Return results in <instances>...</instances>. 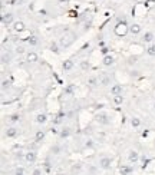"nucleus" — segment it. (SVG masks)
<instances>
[{"mask_svg": "<svg viewBox=\"0 0 155 175\" xmlns=\"http://www.w3.org/2000/svg\"><path fill=\"white\" fill-rule=\"evenodd\" d=\"M73 42H75V36L73 35H65V36L60 37V46L62 47H69Z\"/></svg>", "mask_w": 155, "mask_h": 175, "instance_id": "obj_1", "label": "nucleus"}, {"mask_svg": "<svg viewBox=\"0 0 155 175\" xmlns=\"http://www.w3.org/2000/svg\"><path fill=\"white\" fill-rule=\"evenodd\" d=\"M36 159H38L36 151H28V152L25 154V161H26L28 164H35Z\"/></svg>", "mask_w": 155, "mask_h": 175, "instance_id": "obj_2", "label": "nucleus"}, {"mask_svg": "<svg viewBox=\"0 0 155 175\" xmlns=\"http://www.w3.org/2000/svg\"><path fill=\"white\" fill-rule=\"evenodd\" d=\"M111 165H112V159H111V158L103 156V158H101V159H99V166H101L102 169H109V168H111Z\"/></svg>", "mask_w": 155, "mask_h": 175, "instance_id": "obj_3", "label": "nucleus"}, {"mask_svg": "<svg viewBox=\"0 0 155 175\" xmlns=\"http://www.w3.org/2000/svg\"><path fill=\"white\" fill-rule=\"evenodd\" d=\"M122 92H123V88H122L119 83H115V85H112V86H111V95H112V96L122 95Z\"/></svg>", "mask_w": 155, "mask_h": 175, "instance_id": "obj_4", "label": "nucleus"}, {"mask_svg": "<svg viewBox=\"0 0 155 175\" xmlns=\"http://www.w3.org/2000/svg\"><path fill=\"white\" fill-rule=\"evenodd\" d=\"M128 29H129V33L134 35V36H138V35H141V32H142V27H141V25H138V23H132Z\"/></svg>", "mask_w": 155, "mask_h": 175, "instance_id": "obj_5", "label": "nucleus"}, {"mask_svg": "<svg viewBox=\"0 0 155 175\" xmlns=\"http://www.w3.org/2000/svg\"><path fill=\"white\" fill-rule=\"evenodd\" d=\"M128 161H129L131 164H135V162H138V161H139V154H138V151H135V149H131V151L128 152Z\"/></svg>", "mask_w": 155, "mask_h": 175, "instance_id": "obj_6", "label": "nucleus"}, {"mask_svg": "<svg viewBox=\"0 0 155 175\" xmlns=\"http://www.w3.org/2000/svg\"><path fill=\"white\" fill-rule=\"evenodd\" d=\"M73 67H75V62H73L72 59H66V60L62 63V69H63L65 72H70Z\"/></svg>", "mask_w": 155, "mask_h": 175, "instance_id": "obj_7", "label": "nucleus"}, {"mask_svg": "<svg viewBox=\"0 0 155 175\" xmlns=\"http://www.w3.org/2000/svg\"><path fill=\"white\" fill-rule=\"evenodd\" d=\"M17 129L15 128V126H9L7 129H6V132H5V136L6 138H16L17 136Z\"/></svg>", "mask_w": 155, "mask_h": 175, "instance_id": "obj_8", "label": "nucleus"}, {"mask_svg": "<svg viewBox=\"0 0 155 175\" xmlns=\"http://www.w3.org/2000/svg\"><path fill=\"white\" fill-rule=\"evenodd\" d=\"M154 37H155V36H154L152 32H145V33L141 36V40H142L144 43H151V42L154 40Z\"/></svg>", "mask_w": 155, "mask_h": 175, "instance_id": "obj_9", "label": "nucleus"}, {"mask_svg": "<svg viewBox=\"0 0 155 175\" xmlns=\"http://www.w3.org/2000/svg\"><path fill=\"white\" fill-rule=\"evenodd\" d=\"M26 60H28L29 63H35V62L39 60V56H38V53H35V52H28V53H26Z\"/></svg>", "mask_w": 155, "mask_h": 175, "instance_id": "obj_10", "label": "nucleus"}, {"mask_svg": "<svg viewBox=\"0 0 155 175\" xmlns=\"http://www.w3.org/2000/svg\"><path fill=\"white\" fill-rule=\"evenodd\" d=\"M25 29H26V25H25L23 22H15V23H13V30H15V32L22 33Z\"/></svg>", "mask_w": 155, "mask_h": 175, "instance_id": "obj_11", "label": "nucleus"}, {"mask_svg": "<svg viewBox=\"0 0 155 175\" xmlns=\"http://www.w3.org/2000/svg\"><path fill=\"white\" fill-rule=\"evenodd\" d=\"M119 172H121V175H131V172H132V166H131V165L123 164V165H121Z\"/></svg>", "mask_w": 155, "mask_h": 175, "instance_id": "obj_12", "label": "nucleus"}, {"mask_svg": "<svg viewBox=\"0 0 155 175\" xmlns=\"http://www.w3.org/2000/svg\"><path fill=\"white\" fill-rule=\"evenodd\" d=\"M46 121H48V115H46V114L40 112V114H38V115H36V122H38L39 125H43Z\"/></svg>", "mask_w": 155, "mask_h": 175, "instance_id": "obj_13", "label": "nucleus"}, {"mask_svg": "<svg viewBox=\"0 0 155 175\" xmlns=\"http://www.w3.org/2000/svg\"><path fill=\"white\" fill-rule=\"evenodd\" d=\"M59 136H60L62 139H66V138H69V136H70V129H69L68 126H63V128L60 129V134H59Z\"/></svg>", "mask_w": 155, "mask_h": 175, "instance_id": "obj_14", "label": "nucleus"}, {"mask_svg": "<svg viewBox=\"0 0 155 175\" xmlns=\"http://www.w3.org/2000/svg\"><path fill=\"white\" fill-rule=\"evenodd\" d=\"M28 43H29L30 46H38V45H39V37H38L36 35H30V37L28 39Z\"/></svg>", "mask_w": 155, "mask_h": 175, "instance_id": "obj_15", "label": "nucleus"}, {"mask_svg": "<svg viewBox=\"0 0 155 175\" xmlns=\"http://www.w3.org/2000/svg\"><path fill=\"white\" fill-rule=\"evenodd\" d=\"M113 60H115V59H113V56H111V55H105L103 59H102V62H103L105 66H111V65L113 63Z\"/></svg>", "mask_w": 155, "mask_h": 175, "instance_id": "obj_16", "label": "nucleus"}, {"mask_svg": "<svg viewBox=\"0 0 155 175\" xmlns=\"http://www.w3.org/2000/svg\"><path fill=\"white\" fill-rule=\"evenodd\" d=\"M131 125H132L134 128H139V126L142 125V122H141V119H139L138 116H132V118H131Z\"/></svg>", "mask_w": 155, "mask_h": 175, "instance_id": "obj_17", "label": "nucleus"}, {"mask_svg": "<svg viewBox=\"0 0 155 175\" xmlns=\"http://www.w3.org/2000/svg\"><path fill=\"white\" fill-rule=\"evenodd\" d=\"M146 55L151 56V57H155V43H151L146 47Z\"/></svg>", "mask_w": 155, "mask_h": 175, "instance_id": "obj_18", "label": "nucleus"}, {"mask_svg": "<svg viewBox=\"0 0 155 175\" xmlns=\"http://www.w3.org/2000/svg\"><path fill=\"white\" fill-rule=\"evenodd\" d=\"M96 121H98L99 124H108V115H106V114H99V115L96 116Z\"/></svg>", "mask_w": 155, "mask_h": 175, "instance_id": "obj_19", "label": "nucleus"}, {"mask_svg": "<svg viewBox=\"0 0 155 175\" xmlns=\"http://www.w3.org/2000/svg\"><path fill=\"white\" fill-rule=\"evenodd\" d=\"M2 22H3L5 25H7V23H15V22H13V16H12V15H7V16H6V15H3V16H2Z\"/></svg>", "mask_w": 155, "mask_h": 175, "instance_id": "obj_20", "label": "nucleus"}, {"mask_svg": "<svg viewBox=\"0 0 155 175\" xmlns=\"http://www.w3.org/2000/svg\"><path fill=\"white\" fill-rule=\"evenodd\" d=\"M101 85H102V86H108V85H111V76H109V75H105V76L101 79Z\"/></svg>", "mask_w": 155, "mask_h": 175, "instance_id": "obj_21", "label": "nucleus"}, {"mask_svg": "<svg viewBox=\"0 0 155 175\" xmlns=\"http://www.w3.org/2000/svg\"><path fill=\"white\" fill-rule=\"evenodd\" d=\"M89 66H91V65H89L88 60H82V62L79 63V67H81V70H83V72H86V70L89 69Z\"/></svg>", "mask_w": 155, "mask_h": 175, "instance_id": "obj_22", "label": "nucleus"}, {"mask_svg": "<svg viewBox=\"0 0 155 175\" xmlns=\"http://www.w3.org/2000/svg\"><path fill=\"white\" fill-rule=\"evenodd\" d=\"M25 174H26V171L23 166H16L13 171V175H25Z\"/></svg>", "mask_w": 155, "mask_h": 175, "instance_id": "obj_23", "label": "nucleus"}, {"mask_svg": "<svg viewBox=\"0 0 155 175\" xmlns=\"http://www.w3.org/2000/svg\"><path fill=\"white\" fill-rule=\"evenodd\" d=\"M35 138H36V142L43 141V138H45V132H43V131H38L36 135H35Z\"/></svg>", "mask_w": 155, "mask_h": 175, "instance_id": "obj_24", "label": "nucleus"}, {"mask_svg": "<svg viewBox=\"0 0 155 175\" xmlns=\"http://www.w3.org/2000/svg\"><path fill=\"white\" fill-rule=\"evenodd\" d=\"M73 85H69V86H66L65 89H63V92H65V95H73Z\"/></svg>", "mask_w": 155, "mask_h": 175, "instance_id": "obj_25", "label": "nucleus"}, {"mask_svg": "<svg viewBox=\"0 0 155 175\" xmlns=\"http://www.w3.org/2000/svg\"><path fill=\"white\" fill-rule=\"evenodd\" d=\"M122 102H123V98H122V95L113 96V104H115V105H121Z\"/></svg>", "mask_w": 155, "mask_h": 175, "instance_id": "obj_26", "label": "nucleus"}, {"mask_svg": "<svg viewBox=\"0 0 155 175\" xmlns=\"http://www.w3.org/2000/svg\"><path fill=\"white\" fill-rule=\"evenodd\" d=\"M82 171V165L81 164H78V165H73L72 166V174H79Z\"/></svg>", "mask_w": 155, "mask_h": 175, "instance_id": "obj_27", "label": "nucleus"}, {"mask_svg": "<svg viewBox=\"0 0 155 175\" xmlns=\"http://www.w3.org/2000/svg\"><path fill=\"white\" fill-rule=\"evenodd\" d=\"M88 85H89V86H96V85H98V79H96L95 76L89 77V80H88Z\"/></svg>", "mask_w": 155, "mask_h": 175, "instance_id": "obj_28", "label": "nucleus"}, {"mask_svg": "<svg viewBox=\"0 0 155 175\" xmlns=\"http://www.w3.org/2000/svg\"><path fill=\"white\" fill-rule=\"evenodd\" d=\"M60 152H62V151H60V146H59V145H53V146H52V154H53V155H59Z\"/></svg>", "mask_w": 155, "mask_h": 175, "instance_id": "obj_29", "label": "nucleus"}, {"mask_svg": "<svg viewBox=\"0 0 155 175\" xmlns=\"http://www.w3.org/2000/svg\"><path fill=\"white\" fill-rule=\"evenodd\" d=\"M6 62H7V63L10 62V55H9V53H7V55H6V53L2 55V63H6Z\"/></svg>", "mask_w": 155, "mask_h": 175, "instance_id": "obj_30", "label": "nucleus"}, {"mask_svg": "<svg viewBox=\"0 0 155 175\" xmlns=\"http://www.w3.org/2000/svg\"><path fill=\"white\" fill-rule=\"evenodd\" d=\"M50 50H52V52H55V53H59V47H58V43H55V42H53V43L50 45Z\"/></svg>", "mask_w": 155, "mask_h": 175, "instance_id": "obj_31", "label": "nucleus"}, {"mask_svg": "<svg viewBox=\"0 0 155 175\" xmlns=\"http://www.w3.org/2000/svg\"><path fill=\"white\" fill-rule=\"evenodd\" d=\"M43 172H45V171H43L42 168H35L33 172H32V175H42Z\"/></svg>", "mask_w": 155, "mask_h": 175, "instance_id": "obj_32", "label": "nucleus"}, {"mask_svg": "<svg viewBox=\"0 0 155 175\" xmlns=\"http://www.w3.org/2000/svg\"><path fill=\"white\" fill-rule=\"evenodd\" d=\"M19 119H20V115H19V114H13V115L10 116V121H12V122H17Z\"/></svg>", "mask_w": 155, "mask_h": 175, "instance_id": "obj_33", "label": "nucleus"}, {"mask_svg": "<svg viewBox=\"0 0 155 175\" xmlns=\"http://www.w3.org/2000/svg\"><path fill=\"white\" fill-rule=\"evenodd\" d=\"M6 86H10V80L9 79H3V82H2V88H3V89H6Z\"/></svg>", "mask_w": 155, "mask_h": 175, "instance_id": "obj_34", "label": "nucleus"}, {"mask_svg": "<svg viewBox=\"0 0 155 175\" xmlns=\"http://www.w3.org/2000/svg\"><path fill=\"white\" fill-rule=\"evenodd\" d=\"M16 53H19V55L25 53V47H23V46H17V47H16Z\"/></svg>", "mask_w": 155, "mask_h": 175, "instance_id": "obj_35", "label": "nucleus"}, {"mask_svg": "<svg viewBox=\"0 0 155 175\" xmlns=\"http://www.w3.org/2000/svg\"><path fill=\"white\" fill-rule=\"evenodd\" d=\"M85 146H86V148H92V146H93V141H92V139H89V141H86V144H85Z\"/></svg>", "mask_w": 155, "mask_h": 175, "instance_id": "obj_36", "label": "nucleus"}, {"mask_svg": "<svg viewBox=\"0 0 155 175\" xmlns=\"http://www.w3.org/2000/svg\"><path fill=\"white\" fill-rule=\"evenodd\" d=\"M59 2H62V3H63V2H68V0H59Z\"/></svg>", "mask_w": 155, "mask_h": 175, "instance_id": "obj_37", "label": "nucleus"}, {"mask_svg": "<svg viewBox=\"0 0 155 175\" xmlns=\"http://www.w3.org/2000/svg\"><path fill=\"white\" fill-rule=\"evenodd\" d=\"M154 109H155V101H154Z\"/></svg>", "mask_w": 155, "mask_h": 175, "instance_id": "obj_38", "label": "nucleus"}]
</instances>
